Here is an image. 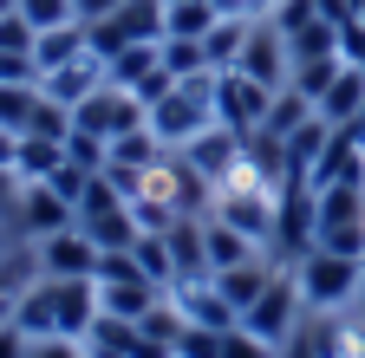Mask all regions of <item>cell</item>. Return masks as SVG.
Segmentation results:
<instances>
[{
    "instance_id": "cell-1",
    "label": "cell",
    "mask_w": 365,
    "mask_h": 358,
    "mask_svg": "<svg viewBox=\"0 0 365 358\" xmlns=\"http://www.w3.org/2000/svg\"><path fill=\"white\" fill-rule=\"evenodd\" d=\"M209 124H215V72L176 78L170 92L150 105V130H157V144H163V150H182V144H196Z\"/></svg>"
},
{
    "instance_id": "cell-2",
    "label": "cell",
    "mask_w": 365,
    "mask_h": 358,
    "mask_svg": "<svg viewBox=\"0 0 365 358\" xmlns=\"http://www.w3.org/2000/svg\"><path fill=\"white\" fill-rule=\"evenodd\" d=\"M294 280H300L307 312H352V300H359V287H365V260L333 254V248H307V254L294 260Z\"/></svg>"
},
{
    "instance_id": "cell-3",
    "label": "cell",
    "mask_w": 365,
    "mask_h": 358,
    "mask_svg": "<svg viewBox=\"0 0 365 358\" xmlns=\"http://www.w3.org/2000/svg\"><path fill=\"white\" fill-rule=\"evenodd\" d=\"M78 228L98 241V254L111 248H137V235H144V221H137L130 196L111 183V176H91V189L78 196Z\"/></svg>"
},
{
    "instance_id": "cell-4",
    "label": "cell",
    "mask_w": 365,
    "mask_h": 358,
    "mask_svg": "<svg viewBox=\"0 0 365 358\" xmlns=\"http://www.w3.org/2000/svg\"><path fill=\"white\" fill-rule=\"evenodd\" d=\"M144 124H150L144 98L124 92V85H111V78L85 105H72V130H85V137H98V144H118V137H130V130H144Z\"/></svg>"
},
{
    "instance_id": "cell-5",
    "label": "cell",
    "mask_w": 365,
    "mask_h": 358,
    "mask_svg": "<svg viewBox=\"0 0 365 358\" xmlns=\"http://www.w3.org/2000/svg\"><path fill=\"white\" fill-rule=\"evenodd\" d=\"M91 53L98 59H118L124 46H163V0H124L118 14L91 20Z\"/></svg>"
},
{
    "instance_id": "cell-6",
    "label": "cell",
    "mask_w": 365,
    "mask_h": 358,
    "mask_svg": "<svg viewBox=\"0 0 365 358\" xmlns=\"http://www.w3.org/2000/svg\"><path fill=\"white\" fill-rule=\"evenodd\" d=\"M300 320H307V300H300V280H294V267H281V274L267 280V293L242 312V326L255 332V339H267L274 352H281L294 332H300Z\"/></svg>"
},
{
    "instance_id": "cell-7",
    "label": "cell",
    "mask_w": 365,
    "mask_h": 358,
    "mask_svg": "<svg viewBox=\"0 0 365 358\" xmlns=\"http://www.w3.org/2000/svg\"><path fill=\"white\" fill-rule=\"evenodd\" d=\"M235 72H248L255 85H267V92H287V72H294L287 33L274 26V20H255V26H248V46H242V59H235Z\"/></svg>"
},
{
    "instance_id": "cell-8",
    "label": "cell",
    "mask_w": 365,
    "mask_h": 358,
    "mask_svg": "<svg viewBox=\"0 0 365 358\" xmlns=\"http://www.w3.org/2000/svg\"><path fill=\"white\" fill-rule=\"evenodd\" d=\"M7 221H14L26 241H46V235L72 228V221H78V209H72L53 183H20V196H14V209H7Z\"/></svg>"
},
{
    "instance_id": "cell-9",
    "label": "cell",
    "mask_w": 365,
    "mask_h": 358,
    "mask_svg": "<svg viewBox=\"0 0 365 358\" xmlns=\"http://www.w3.org/2000/svg\"><path fill=\"white\" fill-rule=\"evenodd\" d=\"M182 163H190L209 189H222L228 176L248 163V137H242V130H228V124H209L196 144H182Z\"/></svg>"
},
{
    "instance_id": "cell-10",
    "label": "cell",
    "mask_w": 365,
    "mask_h": 358,
    "mask_svg": "<svg viewBox=\"0 0 365 358\" xmlns=\"http://www.w3.org/2000/svg\"><path fill=\"white\" fill-rule=\"evenodd\" d=\"M267 105H274V92H267V85H255L248 72H215V124L255 137L261 117H267Z\"/></svg>"
},
{
    "instance_id": "cell-11",
    "label": "cell",
    "mask_w": 365,
    "mask_h": 358,
    "mask_svg": "<svg viewBox=\"0 0 365 358\" xmlns=\"http://www.w3.org/2000/svg\"><path fill=\"white\" fill-rule=\"evenodd\" d=\"M33 248H39V274H53V280H91L98 274V241L78 221L59 228V235H46V241H33Z\"/></svg>"
},
{
    "instance_id": "cell-12",
    "label": "cell",
    "mask_w": 365,
    "mask_h": 358,
    "mask_svg": "<svg viewBox=\"0 0 365 358\" xmlns=\"http://www.w3.org/2000/svg\"><path fill=\"white\" fill-rule=\"evenodd\" d=\"M98 85H105V59H98V53H78V59H72V65H59V72H39V92H46V98H59L66 111H72V105H85Z\"/></svg>"
},
{
    "instance_id": "cell-13",
    "label": "cell",
    "mask_w": 365,
    "mask_h": 358,
    "mask_svg": "<svg viewBox=\"0 0 365 358\" xmlns=\"http://www.w3.org/2000/svg\"><path fill=\"white\" fill-rule=\"evenodd\" d=\"M33 280H39V248H0V326H14Z\"/></svg>"
},
{
    "instance_id": "cell-14",
    "label": "cell",
    "mask_w": 365,
    "mask_h": 358,
    "mask_svg": "<svg viewBox=\"0 0 365 358\" xmlns=\"http://www.w3.org/2000/svg\"><path fill=\"white\" fill-rule=\"evenodd\" d=\"M313 111H319V117H327L333 130H352V124L365 117V72H359V65L346 59V72L333 78V92H327V98H319Z\"/></svg>"
},
{
    "instance_id": "cell-15",
    "label": "cell",
    "mask_w": 365,
    "mask_h": 358,
    "mask_svg": "<svg viewBox=\"0 0 365 358\" xmlns=\"http://www.w3.org/2000/svg\"><path fill=\"white\" fill-rule=\"evenodd\" d=\"M346 72V53H313V59H294V72H287V92H300L307 105H319L333 92V78Z\"/></svg>"
},
{
    "instance_id": "cell-16",
    "label": "cell",
    "mask_w": 365,
    "mask_h": 358,
    "mask_svg": "<svg viewBox=\"0 0 365 358\" xmlns=\"http://www.w3.org/2000/svg\"><path fill=\"white\" fill-rule=\"evenodd\" d=\"M202 254H209V274H228V267H242V260H255V254H267V248H255L242 228H228V221H215V215H209Z\"/></svg>"
},
{
    "instance_id": "cell-17",
    "label": "cell",
    "mask_w": 365,
    "mask_h": 358,
    "mask_svg": "<svg viewBox=\"0 0 365 358\" xmlns=\"http://www.w3.org/2000/svg\"><path fill=\"white\" fill-rule=\"evenodd\" d=\"M98 300H105V312L111 320H144V312L163 300V287H150V280H98Z\"/></svg>"
},
{
    "instance_id": "cell-18",
    "label": "cell",
    "mask_w": 365,
    "mask_h": 358,
    "mask_svg": "<svg viewBox=\"0 0 365 358\" xmlns=\"http://www.w3.org/2000/svg\"><path fill=\"white\" fill-rule=\"evenodd\" d=\"M78 53H91V33H85V20H72V26H53V33H39V46H33V65H39V72H59V65H72Z\"/></svg>"
},
{
    "instance_id": "cell-19",
    "label": "cell",
    "mask_w": 365,
    "mask_h": 358,
    "mask_svg": "<svg viewBox=\"0 0 365 358\" xmlns=\"http://www.w3.org/2000/svg\"><path fill=\"white\" fill-rule=\"evenodd\" d=\"M215 20H222L215 0H182V7H163V39H209Z\"/></svg>"
},
{
    "instance_id": "cell-20",
    "label": "cell",
    "mask_w": 365,
    "mask_h": 358,
    "mask_svg": "<svg viewBox=\"0 0 365 358\" xmlns=\"http://www.w3.org/2000/svg\"><path fill=\"white\" fill-rule=\"evenodd\" d=\"M66 163V144H53V137H20V150H14V176L20 183H46Z\"/></svg>"
},
{
    "instance_id": "cell-21",
    "label": "cell",
    "mask_w": 365,
    "mask_h": 358,
    "mask_svg": "<svg viewBox=\"0 0 365 358\" xmlns=\"http://www.w3.org/2000/svg\"><path fill=\"white\" fill-rule=\"evenodd\" d=\"M248 26H255V20H235V14H222V20L209 26L202 46H209V65H215V72H235V59H242V46H248Z\"/></svg>"
},
{
    "instance_id": "cell-22",
    "label": "cell",
    "mask_w": 365,
    "mask_h": 358,
    "mask_svg": "<svg viewBox=\"0 0 365 358\" xmlns=\"http://www.w3.org/2000/svg\"><path fill=\"white\" fill-rule=\"evenodd\" d=\"M157 53H163V65H170L176 78H196V72H215V65H209V46H202V39H163Z\"/></svg>"
},
{
    "instance_id": "cell-23",
    "label": "cell",
    "mask_w": 365,
    "mask_h": 358,
    "mask_svg": "<svg viewBox=\"0 0 365 358\" xmlns=\"http://www.w3.org/2000/svg\"><path fill=\"white\" fill-rule=\"evenodd\" d=\"M20 14L33 20V33H53V26H72L78 20L72 0H20Z\"/></svg>"
},
{
    "instance_id": "cell-24",
    "label": "cell",
    "mask_w": 365,
    "mask_h": 358,
    "mask_svg": "<svg viewBox=\"0 0 365 358\" xmlns=\"http://www.w3.org/2000/svg\"><path fill=\"white\" fill-rule=\"evenodd\" d=\"M33 46H39V33H33V20L14 7L7 20H0V53H26V59H33Z\"/></svg>"
},
{
    "instance_id": "cell-25",
    "label": "cell",
    "mask_w": 365,
    "mask_h": 358,
    "mask_svg": "<svg viewBox=\"0 0 365 358\" xmlns=\"http://www.w3.org/2000/svg\"><path fill=\"white\" fill-rule=\"evenodd\" d=\"M222 358H281V352H274L267 339H255L248 326H228L222 332Z\"/></svg>"
},
{
    "instance_id": "cell-26",
    "label": "cell",
    "mask_w": 365,
    "mask_h": 358,
    "mask_svg": "<svg viewBox=\"0 0 365 358\" xmlns=\"http://www.w3.org/2000/svg\"><path fill=\"white\" fill-rule=\"evenodd\" d=\"M0 85H39V65L26 53H0Z\"/></svg>"
},
{
    "instance_id": "cell-27",
    "label": "cell",
    "mask_w": 365,
    "mask_h": 358,
    "mask_svg": "<svg viewBox=\"0 0 365 358\" xmlns=\"http://www.w3.org/2000/svg\"><path fill=\"white\" fill-rule=\"evenodd\" d=\"M26 358H85V339H33Z\"/></svg>"
},
{
    "instance_id": "cell-28",
    "label": "cell",
    "mask_w": 365,
    "mask_h": 358,
    "mask_svg": "<svg viewBox=\"0 0 365 358\" xmlns=\"http://www.w3.org/2000/svg\"><path fill=\"white\" fill-rule=\"evenodd\" d=\"M222 14H235V20H267L274 14V0H215Z\"/></svg>"
},
{
    "instance_id": "cell-29",
    "label": "cell",
    "mask_w": 365,
    "mask_h": 358,
    "mask_svg": "<svg viewBox=\"0 0 365 358\" xmlns=\"http://www.w3.org/2000/svg\"><path fill=\"white\" fill-rule=\"evenodd\" d=\"M26 352H33V339L20 326H0V358H26Z\"/></svg>"
},
{
    "instance_id": "cell-30",
    "label": "cell",
    "mask_w": 365,
    "mask_h": 358,
    "mask_svg": "<svg viewBox=\"0 0 365 358\" xmlns=\"http://www.w3.org/2000/svg\"><path fill=\"white\" fill-rule=\"evenodd\" d=\"M72 7H78V20L91 26V20H105V14H118V7H124V0H72Z\"/></svg>"
},
{
    "instance_id": "cell-31",
    "label": "cell",
    "mask_w": 365,
    "mask_h": 358,
    "mask_svg": "<svg viewBox=\"0 0 365 358\" xmlns=\"http://www.w3.org/2000/svg\"><path fill=\"white\" fill-rule=\"evenodd\" d=\"M14 150H20V130L0 124V169H14Z\"/></svg>"
},
{
    "instance_id": "cell-32",
    "label": "cell",
    "mask_w": 365,
    "mask_h": 358,
    "mask_svg": "<svg viewBox=\"0 0 365 358\" xmlns=\"http://www.w3.org/2000/svg\"><path fill=\"white\" fill-rule=\"evenodd\" d=\"M14 196H20V176H14V169H0V215L14 209Z\"/></svg>"
},
{
    "instance_id": "cell-33",
    "label": "cell",
    "mask_w": 365,
    "mask_h": 358,
    "mask_svg": "<svg viewBox=\"0 0 365 358\" xmlns=\"http://www.w3.org/2000/svg\"><path fill=\"white\" fill-rule=\"evenodd\" d=\"M352 326L365 332V287H359V300H352Z\"/></svg>"
},
{
    "instance_id": "cell-34",
    "label": "cell",
    "mask_w": 365,
    "mask_h": 358,
    "mask_svg": "<svg viewBox=\"0 0 365 358\" xmlns=\"http://www.w3.org/2000/svg\"><path fill=\"white\" fill-rule=\"evenodd\" d=\"M352 20H359V26H365V0H352Z\"/></svg>"
},
{
    "instance_id": "cell-35",
    "label": "cell",
    "mask_w": 365,
    "mask_h": 358,
    "mask_svg": "<svg viewBox=\"0 0 365 358\" xmlns=\"http://www.w3.org/2000/svg\"><path fill=\"white\" fill-rule=\"evenodd\" d=\"M14 7H20V0H0V20H7V14H14Z\"/></svg>"
},
{
    "instance_id": "cell-36",
    "label": "cell",
    "mask_w": 365,
    "mask_h": 358,
    "mask_svg": "<svg viewBox=\"0 0 365 358\" xmlns=\"http://www.w3.org/2000/svg\"><path fill=\"white\" fill-rule=\"evenodd\" d=\"M352 137H359V144H365V117H359V124H352Z\"/></svg>"
},
{
    "instance_id": "cell-37",
    "label": "cell",
    "mask_w": 365,
    "mask_h": 358,
    "mask_svg": "<svg viewBox=\"0 0 365 358\" xmlns=\"http://www.w3.org/2000/svg\"><path fill=\"white\" fill-rule=\"evenodd\" d=\"M163 7H182V0H163Z\"/></svg>"
},
{
    "instance_id": "cell-38",
    "label": "cell",
    "mask_w": 365,
    "mask_h": 358,
    "mask_svg": "<svg viewBox=\"0 0 365 358\" xmlns=\"http://www.w3.org/2000/svg\"><path fill=\"white\" fill-rule=\"evenodd\" d=\"M359 358H365V352H359Z\"/></svg>"
}]
</instances>
